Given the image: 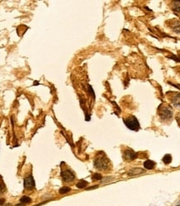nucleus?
Listing matches in <instances>:
<instances>
[{
    "label": "nucleus",
    "instance_id": "nucleus-1",
    "mask_svg": "<svg viewBox=\"0 0 180 206\" xmlns=\"http://www.w3.org/2000/svg\"><path fill=\"white\" fill-rule=\"evenodd\" d=\"M93 164H94V167H95L97 169H99V170H105V169L108 168L109 160L103 154H100L98 158L95 159Z\"/></svg>",
    "mask_w": 180,
    "mask_h": 206
},
{
    "label": "nucleus",
    "instance_id": "nucleus-19",
    "mask_svg": "<svg viewBox=\"0 0 180 206\" xmlns=\"http://www.w3.org/2000/svg\"><path fill=\"white\" fill-rule=\"evenodd\" d=\"M177 121H178V123H179V125L180 126V116L177 118Z\"/></svg>",
    "mask_w": 180,
    "mask_h": 206
},
{
    "label": "nucleus",
    "instance_id": "nucleus-3",
    "mask_svg": "<svg viewBox=\"0 0 180 206\" xmlns=\"http://www.w3.org/2000/svg\"><path fill=\"white\" fill-rule=\"evenodd\" d=\"M123 122H124L125 125L131 130L137 131L140 127L138 119L136 118V117H134V116H133V115L128 116V118H124V119H123Z\"/></svg>",
    "mask_w": 180,
    "mask_h": 206
},
{
    "label": "nucleus",
    "instance_id": "nucleus-4",
    "mask_svg": "<svg viewBox=\"0 0 180 206\" xmlns=\"http://www.w3.org/2000/svg\"><path fill=\"white\" fill-rule=\"evenodd\" d=\"M61 177L63 179V180L66 183H70L72 181L74 180L75 175L73 172L70 170V169H63L61 171Z\"/></svg>",
    "mask_w": 180,
    "mask_h": 206
},
{
    "label": "nucleus",
    "instance_id": "nucleus-17",
    "mask_svg": "<svg viewBox=\"0 0 180 206\" xmlns=\"http://www.w3.org/2000/svg\"><path fill=\"white\" fill-rule=\"evenodd\" d=\"M4 203H5V200H4V199H0V206L3 205Z\"/></svg>",
    "mask_w": 180,
    "mask_h": 206
},
{
    "label": "nucleus",
    "instance_id": "nucleus-18",
    "mask_svg": "<svg viewBox=\"0 0 180 206\" xmlns=\"http://www.w3.org/2000/svg\"><path fill=\"white\" fill-rule=\"evenodd\" d=\"M98 185H95V186H93V187H89V188H87V190H93V189H96L98 188Z\"/></svg>",
    "mask_w": 180,
    "mask_h": 206
},
{
    "label": "nucleus",
    "instance_id": "nucleus-9",
    "mask_svg": "<svg viewBox=\"0 0 180 206\" xmlns=\"http://www.w3.org/2000/svg\"><path fill=\"white\" fill-rule=\"evenodd\" d=\"M143 165H144V168L145 169H153L155 167V165H156V164H155L153 160L148 159V160H146L144 162Z\"/></svg>",
    "mask_w": 180,
    "mask_h": 206
},
{
    "label": "nucleus",
    "instance_id": "nucleus-16",
    "mask_svg": "<svg viewBox=\"0 0 180 206\" xmlns=\"http://www.w3.org/2000/svg\"><path fill=\"white\" fill-rule=\"evenodd\" d=\"M102 175L100 174H98V173H95V174H93V176H92V179H93V181H97V180H101L102 179Z\"/></svg>",
    "mask_w": 180,
    "mask_h": 206
},
{
    "label": "nucleus",
    "instance_id": "nucleus-12",
    "mask_svg": "<svg viewBox=\"0 0 180 206\" xmlns=\"http://www.w3.org/2000/svg\"><path fill=\"white\" fill-rule=\"evenodd\" d=\"M20 202L22 204H24V205H25V204H29L32 202V199L28 197V196H23V197L20 199Z\"/></svg>",
    "mask_w": 180,
    "mask_h": 206
},
{
    "label": "nucleus",
    "instance_id": "nucleus-5",
    "mask_svg": "<svg viewBox=\"0 0 180 206\" xmlns=\"http://www.w3.org/2000/svg\"><path fill=\"white\" fill-rule=\"evenodd\" d=\"M23 186L24 189L28 190H32L33 189L35 188V181L33 179V175L29 174L28 176H27L23 180Z\"/></svg>",
    "mask_w": 180,
    "mask_h": 206
},
{
    "label": "nucleus",
    "instance_id": "nucleus-10",
    "mask_svg": "<svg viewBox=\"0 0 180 206\" xmlns=\"http://www.w3.org/2000/svg\"><path fill=\"white\" fill-rule=\"evenodd\" d=\"M144 173V170L143 169H139V168H135L133 169L128 172V174L129 175H137V174H143Z\"/></svg>",
    "mask_w": 180,
    "mask_h": 206
},
{
    "label": "nucleus",
    "instance_id": "nucleus-8",
    "mask_svg": "<svg viewBox=\"0 0 180 206\" xmlns=\"http://www.w3.org/2000/svg\"><path fill=\"white\" fill-rule=\"evenodd\" d=\"M171 8L173 11L176 13H180V1H174L172 3Z\"/></svg>",
    "mask_w": 180,
    "mask_h": 206
},
{
    "label": "nucleus",
    "instance_id": "nucleus-20",
    "mask_svg": "<svg viewBox=\"0 0 180 206\" xmlns=\"http://www.w3.org/2000/svg\"><path fill=\"white\" fill-rule=\"evenodd\" d=\"M15 206H24V204H18Z\"/></svg>",
    "mask_w": 180,
    "mask_h": 206
},
{
    "label": "nucleus",
    "instance_id": "nucleus-13",
    "mask_svg": "<svg viewBox=\"0 0 180 206\" xmlns=\"http://www.w3.org/2000/svg\"><path fill=\"white\" fill-rule=\"evenodd\" d=\"M5 190H6L5 184H4L3 179H2V177L0 176V195H1V194H3Z\"/></svg>",
    "mask_w": 180,
    "mask_h": 206
},
{
    "label": "nucleus",
    "instance_id": "nucleus-2",
    "mask_svg": "<svg viewBox=\"0 0 180 206\" xmlns=\"http://www.w3.org/2000/svg\"><path fill=\"white\" fill-rule=\"evenodd\" d=\"M159 115L161 119L168 120L173 117V109L169 105L162 104L159 108Z\"/></svg>",
    "mask_w": 180,
    "mask_h": 206
},
{
    "label": "nucleus",
    "instance_id": "nucleus-21",
    "mask_svg": "<svg viewBox=\"0 0 180 206\" xmlns=\"http://www.w3.org/2000/svg\"><path fill=\"white\" fill-rule=\"evenodd\" d=\"M36 84H39V83H38V81H35V82H34V84H33V85H34V86H35V85H36Z\"/></svg>",
    "mask_w": 180,
    "mask_h": 206
},
{
    "label": "nucleus",
    "instance_id": "nucleus-14",
    "mask_svg": "<svg viewBox=\"0 0 180 206\" xmlns=\"http://www.w3.org/2000/svg\"><path fill=\"white\" fill-rule=\"evenodd\" d=\"M172 161V157L170 154H166L164 158H163V162L165 164H169L171 163Z\"/></svg>",
    "mask_w": 180,
    "mask_h": 206
},
{
    "label": "nucleus",
    "instance_id": "nucleus-11",
    "mask_svg": "<svg viewBox=\"0 0 180 206\" xmlns=\"http://www.w3.org/2000/svg\"><path fill=\"white\" fill-rule=\"evenodd\" d=\"M87 185H88V182H87V181L84 180V179H81V180H79V182L77 183V185H76L78 189H84V188L86 187Z\"/></svg>",
    "mask_w": 180,
    "mask_h": 206
},
{
    "label": "nucleus",
    "instance_id": "nucleus-6",
    "mask_svg": "<svg viewBox=\"0 0 180 206\" xmlns=\"http://www.w3.org/2000/svg\"><path fill=\"white\" fill-rule=\"evenodd\" d=\"M138 157L137 153H135L134 151L131 149H127L126 151H124V158L127 159V160H133Z\"/></svg>",
    "mask_w": 180,
    "mask_h": 206
},
{
    "label": "nucleus",
    "instance_id": "nucleus-15",
    "mask_svg": "<svg viewBox=\"0 0 180 206\" xmlns=\"http://www.w3.org/2000/svg\"><path fill=\"white\" fill-rule=\"evenodd\" d=\"M70 190H71V189H70L69 187L65 186V187H62L61 189H60L58 192H59L60 195H64V194H67V193L70 192Z\"/></svg>",
    "mask_w": 180,
    "mask_h": 206
},
{
    "label": "nucleus",
    "instance_id": "nucleus-7",
    "mask_svg": "<svg viewBox=\"0 0 180 206\" xmlns=\"http://www.w3.org/2000/svg\"><path fill=\"white\" fill-rule=\"evenodd\" d=\"M171 102L175 106H179L180 105V94H174V95L171 97Z\"/></svg>",
    "mask_w": 180,
    "mask_h": 206
}]
</instances>
